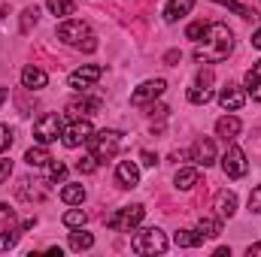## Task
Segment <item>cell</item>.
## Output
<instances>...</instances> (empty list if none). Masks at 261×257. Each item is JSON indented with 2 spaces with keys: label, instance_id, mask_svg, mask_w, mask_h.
<instances>
[{
  "label": "cell",
  "instance_id": "cell-1",
  "mask_svg": "<svg viewBox=\"0 0 261 257\" xmlns=\"http://www.w3.org/2000/svg\"><path fill=\"white\" fill-rule=\"evenodd\" d=\"M234 52V34H231V27L228 24H210L206 27V34L200 37L195 43V61L200 64H216V61H225L228 55Z\"/></svg>",
  "mask_w": 261,
  "mask_h": 257
},
{
  "label": "cell",
  "instance_id": "cell-2",
  "mask_svg": "<svg viewBox=\"0 0 261 257\" xmlns=\"http://www.w3.org/2000/svg\"><path fill=\"white\" fill-rule=\"evenodd\" d=\"M58 40L70 49H82V52H94L97 49V37L94 30L82 21V18H67L58 24Z\"/></svg>",
  "mask_w": 261,
  "mask_h": 257
},
{
  "label": "cell",
  "instance_id": "cell-3",
  "mask_svg": "<svg viewBox=\"0 0 261 257\" xmlns=\"http://www.w3.org/2000/svg\"><path fill=\"white\" fill-rule=\"evenodd\" d=\"M130 248H134L137 254H164V251L170 248V242H167L164 230H158V227H143V230L134 227Z\"/></svg>",
  "mask_w": 261,
  "mask_h": 257
},
{
  "label": "cell",
  "instance_id": "cell-4",
  "mask_svg": "<svg viewBox=\"0 0 261 257\" xmlns=\"http://www.w3.org/2000/svg\"><path fill=\"white\" fill-rule=\"evenodd\" d=\"M119 148H122V133H119V130H97V133H91V139H88V151H91L97 160L116 157Z\"/></svg>",
  "mask_w": 261,
  "mask_h": 257
},
{
  "label": "cell",
  "instance_id": "cell-5",
  "mask_svg": "<svg viewBox=\"0 0 261 257\" xmlns=\"http://www.w3.org/2000/svg\"><path fill=\"white\" fill-rule=\"evenodd\" d=\"M143 215H146V209H143L140 203H134V206H125V209H116V212L107 218V227L116 230V233H130L134 227H140Z\"/></svg>",
  "mask_w": 261,
  "mask_h": 257
},
{
  "label": "cell",
  "instance_id": "cell-6",
  "mask_svg": "<svg viewBox=\"0 0 261 257\" xmlns=\"http://www.w3.org/2000/svg\"><path fill=\"white\" fill-rule=\"evenodd\" d=\"M222 173H225L228 179H243V176L249 173V160H246V154H243L240 145L228 142V148H225V154H222Z\"/></svg>",
  "mask_w": 261,
  "mask_h": 257
},
{
  "label": "cell",
  "instance_id": "cell-7",
  "mask_svg": "<svg viewBox=\"0 0 261 257\" xmlns=\"http://www.w3.org/2000/svg\"><path fill=\"white\" fill-rule=\"evenodd\" d=\"M213 82H216L213 70H200L195 76V82H192V88H189V103L206 106V103L213 100Z\"/></svg>",
  "mask_w": 261,
  "mask_h": 257
},
{
  "label": "cell",
  "instance_id": "cell-8",
  "mask_svg": "<svg viewBox=\"0 0 261 257\" xmlns=\"http://www.w3.org/2000/svg\"><path fill=\"white\" fill-rule=\"evenodd\" d=\"M91 133H94V127L88 124V118H73V124L61 130V142L67 148H79L91 139Z\"/></svg>",
  "mask_w": 261,
  "mask_h": 257
},
{
  "label": "cell",
  "instance_id": "cell-9",
  "mask_svg": "<svg viewBox=\"0 0 261 257\" xmlns=\"http://www.w3.org/2000/svg\"><path fill=\"white\" fill-rule=\"evenodd\" d=\"M61 115H55V112H49V115H43L37 124H34V136H37V142L40 145H49V142H55L58 136H61Z\"/></svg>",
  "mask_w": 261,
  "mask_h": 257
},
{
  "label": "cell",
  "instance_id": "cell-10",
  "mask_svg": "<svg viewBox=\"0 0 261 257\" xmlns=\"http://www.w3.org/2000/svg\"><path fill=\"white\" fill-rule=\"evenodd\" d=\"M100 76H103V67L100 64H85V67H79V70H73L67 82H70L73 91H85V88H91Z\"/></svg>",
  "mask_w": 261,
  "mask_h": 257
},
{
  "label": "cell",
  "instance_id": "cell-11",
  "mask_svg": "<svg viewBox=\"0 0 261 257\" xmlns=\"http://www.w3.org/2000/svg\"><path fill=\"white\" fill-rule=\"evenodd\" d=\"M164 91H167V82H164V79H149V82H143V85L130 94V103H134V106L152 103V100H158Z\"/></svg>",
  "mask_w": 261,
  "mask_h": 257
},
{
  "label": "cell",
  "instance_id": "cell-12",
  "mask_svg": "<svg viewBox=\"0 0 261 257\" xmlns=\"http://www.w3.org/2000/svg\"><path fill=\"white\" fill-rule=\"evenodd\" d=\"M189 154H192V160L197 167H210V164H216V142L210 136H200V139H195Z\"/></svg>",
  "mask_w": 261,
  "mask_h": 257
},
{
  "label": "cell",
  "instance_id": "cell-13",
  "mask_svg": "<svg viewBox=\"0 0 261 257\" xmlns=\"http://www.w3.org/2000/svg\"><path fill=\"white\" fill-rule=\"evenodd\" d=\"M243 103H246V91H243L240 85H225V88L219 91V106H222V109L237 112Z\"/></svg>",
  "mask_w": 261,
  "mask_h": 257
},
{
  "label": "cell",
  "instance_id": "cell-14",
  "mask_svg": "<svg viewBox=\"0 0 261 257\" xmlns=\"http://www.w3.org/2000/svg\"><path fill=\"white\" fill-rule=\"evenodd\" d=\"M213 209H216V215L225 221V218H234V212H237V194L234 191H219L216 194V200H213Z\"/></svg>",
  "mask_w": 261,
  "mask_h": 257
},
{
  "label": "cell",
  "instance_id": "cell-15",
  "mask_svg": "<svg viewBox=\"0 0 261 257\" xmlns=\"http://www.w3.org/2000/svg\"><path fill=\"white\" fill-rule=\"evenodd\" d=\"M116 182H119V188H137L140 185V170L134 160H122L116 167Z\"/></svg>",
  "mask_w": 261,
  "mask_h": 257
},
{
  "label": "cell",
  "instance_id": "cell-16",
  "mask_svg": "<svg viewBox=\"0 0 261 257\" xmlns=\"http://www.w3.org/2000/svg\"><path fill=\"white\" fill-rule=\"evenodd\" d=\"M100 109V100H91V97H82V100H70L67 103V115L70 118H88Z\"/></svg>",
  "mask_w": 261,
  "mask_h": 257
},
{
  "label": "cell",
  "instance_id": "cell-17",
  "mask_svg": "<svg viewBox=\"0 0 261 257\" xmlns=\"http://www.w3.org/2000/svg\"><path fill=\"white\" fill-rule=\"evenodd\" d=\"M46 82H49L46 70H40V67H24L21 70V85L28 91H40V88H46Z\"/></svg>",
  "mask_w": 261,
  "mask_h": 257
},
{
  "label": "cell",
  "instance_id": "cell-18",
  "mask_svg": "<svg viewBox=\"0 0 261 257\" xmlns=\"http://www.w3.org/2000/svg\"><path fill=\"white\" fill-rule=\"evenodd\" d=\"M240 118H234V115H225V118H219L216 121V136H222L225 142H234L237 139V133H240Z\"/></svg>",
  "mask_w": 261,
  "mask_h": 257
},
{
  "label": "cell",
  "instance_id": "cell-19",
  "mask_svg": "<svg viewBox=\"0 0 261 257\" xmlns=\"http://www.w3.org/2000/svg\"><path fill=\"white\" fill-rule=\"evenodd\" d=\"M246 94L255 103H261V61H255V64L246 70Z\"/></svg>",
  "mask_w": 261,
  "mask_h": 257
},
{
  "label": "cell",
  "instance_id": "cell-20",
  "mask_svg": "<svg viewBox=\"0 0 261 257\" xmlns=\"http://www.w3.org/2000/svg\"><path fill=\"white\" fill-rule=\"evenodd\" d=\"M197 182H200V170H197V167H186V170H176V176H173V185H176L179 191H192Z\"/></svg>",
  "mask_w": 261,
  "mask_h": 257
},
{
  "label": "cell",
  "instance_id": "cell-21",
  "mask_svg": "<svg viewBox=\"0 0 261 257\" xmlns=\"http://www.w3.org/2000/svg\"><path fill=\"white\" fill-rule=\"evenodd\" d=\"M192 6H195V0H170L167 9H164V18H167L170 24H176L179 18H186V15L192 12Z\"/></svg>",
  "mask_w": 261,
  "mask_h": 257
},
{
  "label": "cell",
  "instance_id": "cell-22",
  "mask_svg": "<svg viewBox=\"0 0 261 257\" xmlns=\"http://www.w3.org/2000/svg\"><path fill=\"white\" fill-rule=\"evenodd\" d=\"M24 160H28V167H49L52 154H49L46 145H37V148H28L24 151Z\"/></svg>",
  "mask_w": 261,
  "mask_h": 257
},
{
  "label": "cell",
  "instance_id": "cell-23",
  "mask_svg": "<svg viewBox=\"0 0 261 257\" xmlns=\"http://www.w3.org/2000/svg\"><path fill=\"white\" fill-rule=\"evenodd\" d=\"M197 233L203 236V239H216L219 233H222V218L216 215V218H200L197 221Z\"/></svg>",
  "mask_w": 261,
  "mask_h": 257
},
{
  "label": "cell",
  "instance_id": "cell-24",
  "mask_svg": "<svg viewBox=\"0 0 261 257\" xmlns=\"http://www.w3.org/2000/svg\"><path fill=\"white\" fill-rule=\"evenodd\" d=\"M21 230H24V227H15V224L3 227V230H0V251L15 248V245H18V239H21Z\"/></svg>",
  "mask_w": 261,
  "mask_h": 257
},
{
  "label": "cell",
  "instance_id": "cell-25",
  "mask_svg": "<svg viewBox=\"0 0 261 257\" xmlns=\"http://www.w3.org/2000/svg\"><path fill=\"white\" fill-rule=\"evenodd\" d=\"M91 245H94V236L85 233L82 227H76V233H70V248L73 251H88Z\"/></svg>",
  "mask_w": 261,
  "mask_h": 257
},
{
  "label": "cell",
  "instance_id": "cell-26",
  "mask_svg": "<svg viewBox=\"0 0 261 257\" xmlns=\"http://www.w3.org/2000/svg\"><path fill=\"white\" fill-rule=\"evenodd\" d=\"M173 242H176L179 248H197V245L203 242V236H200L197 230H179V233L173 236Z\"/></svg>",
  "mask_w": 261,
  "mask_h": 257
},
{
  "label": "cell",
  "instance_id": "cell-27",
  "mask_svg": "<svg viewBox=\"0 0 261 257\" xmlns=\"http://www.w3.org/2000/svg\"><path fill=\"white\" fill-rule=\"evenodd\" d=\"M61 200H64L67 206H82L85 188H82V185H64V188H61Z\"/></svg>",
  "mask_w": 261,
  "mask_h": 257
},
{
  "label": "cell",
  "instance_id": "cell-28",
  "mask_svg": "<svg viewBox=\"0 0 261 257\" xmlns=\"http://www.w3.org/2000/svg\"><path fill=\"white\" fill-rule=\"evenodd\" d=\"M46 3H49V12L52 15H73V9H76L73 0H46Z\"/></svg>",
  "mask_w": 261,
  "mask_h": 257
},
{
  "label": "cell",
  "instance_id": "cell-29",
  "mask_svg": "<svg viewBox=\"0 0 261 257\" xmlns=\"http://www.w3.org/2000/svg\"><path fill=\"white\" fill-rule=\"evenodd\" d=\"M85 221H88V215L82 212V209H70L64 215V224L70 227V230H76V227H85Z\"/></svg>",
  "mask_w": 261,
  "mask_h": 257
},
{
  "label": "cell",
  "instance_id": "cell-30",
  "mask_svg": "<svg viewBox=\"0 0 261 257\" xmlns=\"http://www.w3.org/2000/svg\"><path fill=\"white\" fill-rule=\"evenodd\" d=\"M97 164H100V160L88 151L85 157H79V160H76V170H79V173H85V176H91V173H97Z\"/></svg>",
  "mask_w": 261,
  "mask_h": 257
},
{
  "label": "cell",
  "instance_id": "cell-31",
  "mask_svg": "<svg viewBox=\"0 0 261 257\" xmlns=\"http://www.w3.org/2000/svg\"><path fill=\"white\" fill-rule=\"evenodd\" d=\"M219 6H228L231 12H237L240 18H255V12L249 9V6H243V3H237V0H216Z\"/></svg>",
  "mask_w": 261,
  "mask_h": 257
},
{
  "label": "cell",
  "instance_id": "cell-32",
  "mask_svg": "<svg viewBox=\"0 0 261 257\" xmlns=\"http://www.w3.org/2000/svg\"><path fill=\"white\" fill-rule=\"evenodd\" d=\"M206 27H210V24H206V21H192V24H189V27H186V37H189V40H200V37H203V34H206Z\"/></svg>",
  "mask_w": 261,
  "mask_h": 257
},
{
  "label": "cell",
  "instance_id": "cell-33",
  "mask_svg": "<svg viewBox=\"0 0 261 257\" xmlns=\"http://www.w3.org/2000/svg\"><path fill=\"white\" fill-rule=\"evenodd\" d=\"M67 176V167L61 160H49V179H55V182H61Z\"/></svg>",
  "mask_w": 261,
  "mask_h": 257
},
{
  "label": "cell",
  "instance_id": "cell-34",
  "mask_svg": "<svg viewBox=\"0 0 261 257\" xmlns=\"http://www.w3.org/2000/svg\"><path fill=\"white\" fill-rule=\"evenodd\" d=\"M21 15H24V18H21V30H28L31 24H37V15H40V12H37V6H28Z\"/></svg>",
  "mask_w": 261,
  "mask_h": 257
},
{
  "label": "cell",
  "instance_id": "cell-35",
  "mask_svg": "<svg viewBox=\"0 0 261 257\" xmlns=\"http://www.w3.org/2000/svg\"><path fill=\"white\" fill-rule=\"evenodd\" d=\"M9 145H12V130H9V124H0V154H3Z\"/></svg>",
  "mask_w": 261,
  "mask_h": 257
},
{
  "label": "cell",
  "instance_id": "cell-36",
  "mask_svg": "<svg viewBox=\"0 0 261 257\" xmlns=\"http://www.w3.org/2000/svg\"><path fill=\"white\" fill-rule=\"evenodd\" d=\"M249 209H252L255 215H261V185L252 188V194H249Z\"/></svg>",
  "mask_w": 261,
  "mask_h": 257
},
{
  "label": "cell",
  "instance_id": "cell-37",
  "mask_svg": "<svg viewBox=\"0 0 261 257\" xmlns=\"http://www.w3.org/2000/svg\"><path fill=\"white\" fill-rule=\"evenodd\" d=\"M12 176V160H6V157H0V185L6 182Z\"/></svg>",
  "mask_w": 261,
  "mask_h": 257
},
{
  "label": "cell",
  "instance_id": "cell-38",
  "mask_svg": "<svg viewBox=\"0 0 261 257\" xmlns=\"http://www.w3.org/2000/svg\"><path fill=\"white\" fill-rule=\"evenodd\" d=\"M140 160H143L146 167H155V164H158V157H155L152 151H140Z\"/></svg>",
  "mask_w": 261,
  "mask_h": 257
},
{
  "label": "cell",
  "instance_id": "cell-39",
  "mask_svg": "<svg viewBox=\"0 0 261 257\" xmlns=\"http://www.w3.org/2000/svg\"><path fill=\"white\" fill-rule=\"evenodd\" d=\"M246 254H249V257H261V242L249 245V248H246Z\"/></svg>",
  "mask_w": 261,
  "mask_h": 257
},
{
  "label": "cell",
  "instance_id": "cell-40",
  "mask_svg": "<svg viewBox=\"0 0 261 257\" xmlns=\"http://www.w3.org/2000/svg\"><path fill=\"white\" fill-rule=\"evenodd\" d=\"M252 46H255V49H261V27L252 34Z\"/></svg>",
  "mask_w": 261,
  "mask_h": 257
},
{
  "label": "cell",
  "instance_id": "cell-41",
  "mask_svg": "<svg viewBox=\"0 0 261 257\" xmlns=\"http://www.w3.org/2000/svg\"><path fill=\"white\" fill-rule=\"evenodd\" d=\"M3 100H6V88H0V106H3Z\"/></svg>",
  "mask_w": 261,
  "mask_h": 257
}]
</instances>
